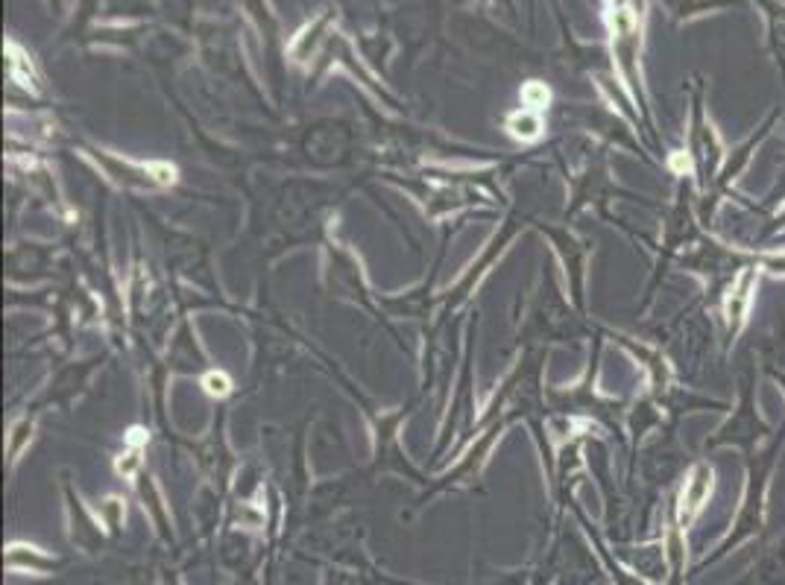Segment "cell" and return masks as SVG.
I'll use <instances>...</instances> for the list:
<instances>
[{
	"mask_svg": "<svg viewBox=\"0 0 785 585\" xmlns=\"http://www.w3.org/2000/svg\"><path fill=\"white\" fill-rule=\"evenodd\" d=\"M712 492V468L709 465H697L692 477L686 480V489H683V515L692 518L697 509L704 506V501Z\"/></svg>",
	"mask_w": 785,
	"mask_h": 585,
	"instance_id": "6da1fadb",
	"label": "cell"
},
{
	"mask_svg": "<svg viewBox=\"0 0 785 585\" xmlns=\"http://www.w3.org/2000/svg\"><path fill=\"white\" fill-rule=\"evenodd\" d=\"M750 290H753V269H745V273L738 275L736 287L730 290V296H726V322H730V328H738L741 319H745L747 313V305H750Z\"/></svg>",
	"mask_w": 785,
	"mask_h": 585,
	"instance_id": "7a4b0ae2",
	"label": "cell"
},
{
	"mask_svg": "<svg viewBox=\"0 0 785 585\" xmlns=\"http://www.w3.org/2000/svg\"><path fill=\"white\" fill-rule=\"evenodd\" d=\"M510 129H513V135H516V138H536L539 129H542V123H539L536 114L522 111V114H516V118L510 120Z\"/></svg>",
	"mask_w": 785,
	"mask_h": 585,
	"instance_id": "3957f363",
	"label": "cell"
},
{
	"mask_svg": "<svg viewBox=\"0 0 785 585\" xmlns=\"http://www.w3.org/2000/svg\"><path fill=\"white\" fill-rule=\"evenodd\" d=\"M524 99H527V106H542V103H548V91L542 88V85L531 82L524 88Z\"/></svg>",
	"mask_w": 785,
	"mask_h": 585,
	"instance_id": "277c9868",
	"label": "cell"
},
{
	"mask_svg": "<svg viewBox=\"0 0 785 585\" xmlns=\"http://www.w3.org/2000/svg\"><path fill=\"white\" fill-rule=\"evenodd\" d=\"M765 269H770L774 275H785V252H782V255H770V258H765Z\"/></svg>",
	"mask_w": 785,
	"mask_h": 585,
	"instance_id": "5b68a950",
	"label": "cell"
},
{
	"mask_svg": "<svg viewBox=\"0 0 785 585\" xmlns=\"http://www.w3.org/2000/svg\"><path fill=\"white\" fill-rule=\"evenodd\" d=\"M208 392H214V395H223L226 390H229V380H226L223 375H208Z\"/></svg>",
	"mask_w": 785,
	"mask_h": 585,
	"instance_id": "8992f818",
	"label": "cell"
},
{
	"mask_svg": "<svg viewBox=\"0 0 785 585\" xmlns=\"http://www.w3.org/2000/svg\"><path fill=\"white\" fill-rule=\"evenodd\" d=\"M674 167H677V170H683V167L689 170V159H674Z\"/></svg>",
	"mask_w": 785,
	"mask_h": 585,
	"instance_id": "52a82bcc",
	"label": "cell"
},
{
	"mask_svg": "<svg viewBox=\"0 0 785 585\" xmlns=\"http://www.w3.org/2000/svg\"><path fill=\"white\" fill-rule=\"evenodd\" d=\"M612 3H616V9H624V3H627V0H612Z\"/></svg>",
	"mask_w": 785,
	"mask_h": 585,
	"instance_id": "ba28073f",
	"label": "cell"
}]
</instances>
